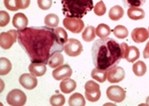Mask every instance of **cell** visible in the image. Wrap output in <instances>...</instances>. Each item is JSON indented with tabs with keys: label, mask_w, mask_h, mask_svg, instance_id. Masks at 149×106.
I'll use <instances>...</instances> for the list:
<instances>
[{
	"label": "cell",
	"mask_w": 149,
	"mask_h": 106,
	"mask_svg": "<svg viewBox=\"0 0 149 106\" xmlns=\"http://www.w3.org/2000/svg\"><path fill=\"white\" fill-rule=\"evenodd\" d=\"M127 15L132 20H140L145 17V12L142 8H128Z\"/></svg>",
	"instance_id": "obj_19"
},
{
	"label": "cell",
	"mask_w": 149,
	"mask_h": 106,
	"mask_svg": "<svg viewBox=\"0 0 149 106\" xmlns=\"http://www.w3.org/2000/svg\"><path fill=\"white\" fill-rule=\"evenodd\" d=\"M16 41H18V31L9 30L7 32H1L0 34V45L3 49H9Z\"/></svg>",
	"instance_id": "obj_7"
},
{
	"label": "cell",
	"mask_w": 149,
	"mask_h": 106,
	"mask_svg": "<svg viewBox=\"0 0 149 106\" xmlns=\"http://www.w3.org/2000/svg\"><path fill=\"white\" fill-rule=\"evenodd\" d=\"M93 63L97 68L109 71L119 64L122 58L120 44L112 38H100L92 47Z\"/></svg>",
	"instance_id": "obj_2"
},
{
	"label": "cell",
	"mask_w": 149,
	"mask_h": 106,
	"mask_svg": "<svg viewBox=\"0 0 149 106\" xmlns=\"http://www.w3.org/2000/svg\"><path fill=\"white\" fill-rule=\"evenodd\" d=\"M29 71L30 73H32L35 76H43L47 71L46 64L44 63H34L32 62L29 65Z\"/></svg>",
	"instance_id": "obj_16"
},
{
	"label": "cell",
	"mask_w": 149,
	"mask_h": 106,
	"mask_svg": "<svg viewBox=\"0 0 149 106\" xmlns=\"http://www.w3.org/2000/svg\"><path fill=\"white\" fill-rule=\"evenodd\" d=\"M95 36H97V31H95V28L93 26H86L84 30L83 34H81V37H83V40H85L86 42H91L93 40H95Z\"/></svg>",
	"instance_id": "obj_20"
},
{
	"label": "cell",
	"mask_w": 149,
	"mask_h": 106,
	"mask_svg": "<svg viewBox=\"0 0 149 106\" xmlns=\"http://www.w3.org/2000/svg\"><path fill=\"white\" fill-rule=\"evenodd\" d=\"M66 102V99H65V96L62 94H56L53 95L51 98H50V104L52 106H63Z\"/></svg>",
	"instance_id": "obj_31"
},
{
	"label": "cell",
	"mask_w": 149,
	"mask_h": 106,
	"mask_svg": "<svg viewBox=\"0 0 149 106\" xmlns=\"http://www.w3.org/2000/svg\"><path fill=\"white\" fill-rule=\"evenodd\" d=\"M107 96L110 100L114 101V102L120 103L122 102L126 97V92L123 88L117 85L109 86L107 89Z\"/></svg>",
	"instance_id": "obj_8"
},
{
	"label": "cell",
	"mask_w": 149,
	"mask_h": 106,
	"mask_svg": "<svg viewBox=\"0 0 149 106\" xmlns=\"http://www.w3.org/2000/svg\"><path fill=\"white\" fill-rule=\"evenodd\" d=\"M139 55H140V52L137 47L128 46V49H127L123 58H125L128 62H134L139 58Z\"/></svg>",
	"instance_id": "obj_17"
},
{
	"label": "cell",
	"mask_w": 149,
	"mask_h": 106,
	"mask_svg": "<svg viewBox=\"0 0 149 106\" xmlns=\"http://www.w3.org/2000/svg\"><path fill=\"white\" fill-rule=\"evenodd\" d=\"M76 87H77L76 81L71 79L70 77L69 78L63 79V80L61 81V83H60V89H61V91L63 93H65V94L73 92L74 89H76Z\"/></svg>",
	"instance_id": "obj_15"
},
{
	"label": "cell",
	"mask_w": 149,
	"mask_h": 106,
	"mask_svg": "<svg viewBox=\"0 0 149 106\" xmlns=\"http://www.w3.org/2000/svg\"><path fill=\"white\" fill-rule=\"evenodd\" d=\"M55 32H56V35H57L58 39L60 40V42L65 46V44H66L67 41L69 40L68 34H67L66 30L62 27H57V28H55Z\"/></svg>",
	"instance_id": "obj_29"
},
{
	"label": "cell",
	"mask_w": 149,
	"mask_h": 106,
	"mask_svg": "<svg viewBox=\"0 0 149 106\" xmlns=\"http://www.w3.org/2000/svg\"><path fill=\"white\" fill-rule=\"evenodd\" d=\"M121 1L127 8H139L145 4L146 0H121Z\"/></svg>",
	"instance_id": "obj_27"
},
{
	"label": "cell",
	"mask_w": 149,
	"mask_h": 106,
	"mask_svg": "<svg viewBox=\"0 0 149 106\" xmlns=\"http://www.w3.org/2000/svg\"><path fill=\"white\" fill-rule=\"evenodd\" d=\"M52 0H37V4L42 10H48L52 6Z\"/></svg>",
	"instance_id": "obj_35"
},
{
	"label": "cell",
	"mask_w": 149,
	"mask_h": 106,
	"mask_svg": "<svg viewBox=\"0 0 149 106\" xmlns=\"http://www.w3.org/2000/svg\"><path fill=\"white\" fill-rule=\"evenodd\" d=\"M65 28H67L72 33H80L85 27V23L80 18L66 17L63 20Z\"/></svg>",
	"instance_id": "obj_9"
},
{
	"label": "cell",
	"mask_w": 149,
	"mask_h": 106,
	"mask_svg": "<svg viewBox=\"0 0 149 106\" xmlns=\"http://www.w3.org/2000/svg\"><path fill=\"white\" fill-rule=\"evenodd\" d=\"M93 80H97L98 82L102 83L104 82L107 79V70H103V69H98L95 67V69L92 70V73H91Z\"/></svg>",
	"instance_id": "obj_18"
},
{
	"label": "cell",
	"mask_w": 149,
	"mask_h": 106,
	"mask_svg": "<svg viewBox=\"0 0 149 106\" xmlns=\"http://www.w3.org/2000/svg\"><path fill=\"white\" fill-rule=\"evenodd\" d=\"M143 57L145 59H148L149 58V42L146 44L145 48H144V51H143Z\"/></svg>",
	"instance_id": "obj_37"
},
{
	"label": "cell",
	"mask_w": 149,
	"mask_h": 106,
	"mask_svg": "<svg viewBox=\"0 0 149 106\" xmlns=\"http://www.w3.org/2000/svg\"><path fill=\"white\" fill-rule=\"evenodd\" d=\"M12 23H13V26L16 29H18V30L24 29V28H26L28 25V18L26 17L25 14L17 13L14 15Z\"/></svg>",
	"instance_id": "obj_14"
},
{
	"label": "cell",
	"mask_w": 149,
	"mask_h": 106,
	"mask_svg": "<svg viewBox=\"0 0 149 106\" xmlns=\"http://www.w3.org/2000/svg\"><path fill=\"white\" fill-rule=\"evenodd\" d=\"M112 32H113V34L116 36L117 38H119V39H124V38H126L127 35H128V30H127V28L122 25H117L116 27H114Z\"/></svg>",
	"instance_id": "obj_28"
},
{
	"label": "cell",
	"mask_w": 149,
	"mask_h": 106,
	"mask_svg": "<svg viewBox=\"0 0 149 106\" xmlns=\"http://www.w3.org/2000/svg\"><path fill=\"white\" fill-rule=\"evenodd\" d=\"M18 43L34 63L48 64L53 55L64 50L55 29L48 26H33L18 30Z\"/></svg>",
	"instance_id": "obj_1"
},
{
	"label": "cell",
	"mask_w": 149,
	"mask_h": 106,
	"mask_svg": "<svg viewBox=\"0 0 149 106\" xmlns=\"http://www.w3.org/2000/svg\"><path fill=\"white\" fill-rule=\"evenodd\" d=\"M64 51L70 57H77L83 52V45L78 39L70 38L64 46Z\"/></svg>",
	"instance_id": "obj_6"
},
{
	"label": "cell",
	"mask_w": 149,
	"mask_h": 106,
	"mask_svg": "<svg viewBox=\"0 0 149 106\" xmlns=\"http://www.w3.org/2000/svg\"><path fill=\"white\" fill-rule=\"evenodd\" d=\"M63 63H64V56L61 54V52L56 53V54L53 55L51 58H50L49 62H48V64H49V66L51 68H57V67L63 65Z\"/></svg>",
	"instance_id": "obj_23"
},
{
	"label": "cell",
	"mask_w": 149,
	"mask_h": 106,
	"mask_svg": "<svg viewBox=\"0 0 149 106\" xmlns=\"http://www.w3.org/2000/svg\"><path fill=\"white\" fill-rule=\"evenodd\" d=\"M132 71H133V73L135 74L136 76L140 77V76H143L144 74L146 73L147 67H146V65L143 61H137L132 66Z\"/></svg>",
	"instance_id": "obj_24"
},
{
	"label": "cell",
	"mask_w": 149,
	"mask_h": 106,
	"mask_svg": "<svg viewBox=\"0 0 149 106\" xmlns=\"http://www.w3.org/2000/svg\"><path fill=\"white\" fill-rule=\"evenodd\" d=\"M123 15H124L123 8L118 5H115L112 7L109 13V17L113 21H117V20H119V19H121Z\"/></svg>",
	"instance_id": "obj_21"
},
{
	"label": "cell",
	"mask_w": 149,
	"mask_h": 106,
	"mask_svg": "<svg viewBox=\"0 0 149 106\" xmlns=\"http://www.w3.org/2000/svg\"><path fill=\"white\" fill-rule=\"evenodd\" d=\"M7 103L11 106H23L25 105L27 97L26 94L20 89H13L8 93L6 97Z\"/></svg>",
	"instance_id": "obj_5"
},
{
	"label": "cell",
	"mask_w": 149,
	"mask_h": 106,
	"mask_svg": "<svg viewBox=\"0 0 149 106\" xmlns=\"http://www.w3.org/2000/svg\"><path fill=\"white\" fill-rule=\"evenodd\" d=\"M63 13L71 18L85 17L93 9V0H61Z\"/></svg>",
	"instance_id": "obj_3"
},
{
	"label": "cell",
	"mask_w": 149,
	"mask_h": 106,
	"mask_svg": "<svg viewBox=\"0 0 149 106\" xmlns=\"http://www.w3.org/2000/svg\"><path fill=\"white\" fill-rule=\"evenodd\" d=\"M19 83L23 86L24 88L28 89V90H32L36 88L38 84L37 78L32 73H24L19 77Z\"/></svg>",
	"instance_id": "obj_12"
},
{
	"label": "cell",
	"mask_w": 149,
	"mask_h": 106,
	"mask_svg": "<svg viewBox=\"0 0 149 106\" xmlns=\"http://www.w3.org/2000/svg\"><path fill=\"white\" fill-rule=\"evenodd\" d=\"M69 105L70 106H85L86 105V99L81 93H74L72 96H70L69 99Z\"/></svg>",
	"instance_id": "obj_22"
},
{
	"label": "cell",
	"mask_w": 149,
	"mask_h": 106,
	"mask_svg": "<svg viewBox=\"0 0 149 106\" xmlns=\"http://www.w3.org/2000/svg\"><path fill=\"white\" fill-rule=\"evenodd\" d=\"M148 31H149V27H148Z\"/></svg>",
	"instance_id": "obj_39"
},
{
	"label": "cell",
	"mask_w": 149,
	"mask_h": 106,
	"mask_svg": "<svg viewBox=\"0 0 149 106\" xmlns=\"http://www.w3.org/2000/svg\"><path fill=\"white\" fill-rule=\"evenodd\" d=\"M93 11H95V15L97 16H102L107 12V7L105 4L103 3V1H98L95 6H93Z\"/></svg>",
	"instance_id": "obj_32"
},
{
	"label": "cell",
	"mask_w": 149,
	"mask_h": 106,
	"mask_svg": "<svg viewBox=\"0 0 149 106\" xmlns=\"http://www.w3.org/2000/svg\"><path fill=\"white\" fill-rule=\"evenodd\" d=\"M44 22L46 24V26L48 27H51V28H57L58 24L60 22V19H59V16L57 14H54V13H50L45 17L44 19Z\"/></svg>",
	"instance_id": "obj_25"
},
{
	"label": "cell",
	"mask_w": 149,
	"mask_h": 106,
	"mask_svg": "<svg viewBox=\"0 0 149 106\" xmlns=\"http://www.w3.org/2000/svg\"><path fill=\"white\" fill-rule=\"evenodd\" d=\"M9 21H10V16H9V14L7 13L6 11L2 10L0 12V25H1V27L6 26L7 24L9 23Z\"/></svg>",
	"instance_id": "obj_34"
},
{
	"label": "cell",
	"mask_w": 149,
	"mask_h": 106,
	"mask_svg": "<svg viewBox=\"0 0 149 106\" xmlns=\"http://www.w3.org/2000/svg\"><path fill=\"white\" fill-rule=\"evenodd\" d=\"M0 61H1V68H0L1 72L0 73H1V75H6V74H8L10 72L12 68L11 62L7 58H4V57H1Z\"/></svg>",
	"instance_id": "obj_30"
},
{
	"label": "cell",
	"mask_w": 149,
	"mask_h": 106,
	"mask_svg": "<svg viewBox=\"0 0 149 106\" xmlns=\"http://www.w3.org/2000/svg\"><path fill=\"white\" fill-rule=\"evenodd\" d=\"M146 105H149V96L147 97V99H146V103H145Z\"/></svg>",
	"instance_id": "obj_38"
},
{
	"label": "cell",
	"mask_w": 149,
	"mask_h": 106,
	"mask_svg": "<svg viewBox=\"0 0 149 106\" xmlns=\"http://www.w3.org/2000/svg\"><path fill=\"white\" fill-rule=\"evenodd\" d=\"M4 5L10 11H17L19 9L16 0H4Z\"/></svg>",
	"instance_id": "obj_33"
},
{
	"label": "cell",
	"mask_w": 149,
	"mask_h": 106,
	"mask_svg": "<svg viewBox=\"0 0 149 106\" xmlns=\"http://www.w3.org/2000/svg\"><path fill=\"white\" fill-rule=\"evenodd\" d=\"M131 38L134 42L142 43L149 38V31L146 28H134L131 32Z\"/></svg>",
	"instance_id": "obj_13"
},
{
	"label": "cell",
	"mask_w": 149,
	"mask_h": 106,
	"mask_svg": "<svg viewBox=\"0 0 149 106\" xmlns=\"http://www.w3.org/2000/svg\"><path fill=\"white\" fill-rule=\"evenodd\" d=\"M95 31H97V36H98L100 38H107L109 37V35L111 33V29L109 25L104 23H102L95 28Z\"/></svg>",
	"instance_id": "obj_26"
},
{
	"label": "cell",
	"mask_w": 149,
	"mask_h": 106,
	"mask_svg": "<svg viewBox=\"0 0 149 106\" xmlns=\"http://www.w3.org/2000/svg\"><path fill=\"white\" fill-rule=\"evenodd\" d=\"M72 74H73V70H72L71 66L68 64H64L57 67V68H55L52 75L54 77L55 80H63V79L71 77Z\"/></svg>",
	"instance_id": "obj_11"
},
{
	"label": "cell",
	"mask_w": 149,
	"mask_h": 106,
	"mask_svg": "<svg viewBox=\"0 0 149 106\" xmlns=\"http://www.w3.org/2000/svg\"><path fill=\"white\" fill-rule=\"evenodd\" d=\"M85 94L86 100L91 101V102H97L102 95L100 85L93 80L88 81L85 85Z\"/></svg>",
	"instance_id": "obj_4"
},
{
	"label": "cell",
	"mask_w": 149,
	"mask_h": 106,
	"mask_svg": "<svg viewBox=\"0 0 149 106\" xmlns=\"http://www.w3.org/2000/svg\"><path fill=\"white\" fill-rule=\"evenodd\" d=\"M125 77L124 69L120 66H114L107 71V81L110 83H118Z\"/></svg>",
	"instance_id": "obj_10"
},
{
	"label": "cell",
	"mask_w": 149,
	"mask_h": 106,
	"mask_svg": "<svg viewBox=\"0 0 149 106\" xmlns=\"http://www.w3.org/2000/svg\"><path fill=\"white\" fill-rule=\"evenodd\" d=\"M19 9H26L30 6L31 0H16Z\"/></svg>",
	"instance_id": "obj_36"
}]
</instances>
